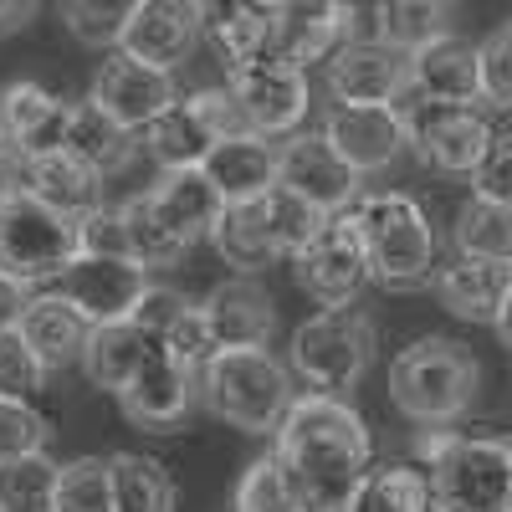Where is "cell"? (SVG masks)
<instances>
[{"label": "cell", "instance_id": "6da1fadb", "mask_svg": "<svg viewBox=\"0 0 512 512\" xmlns=\"http://www.w3.org/2000/svg\"><path fill=\"white\" fill-rule=\"evenodd\" d=\"M272 461L287 482V497L297 512H344L364 477L374 472V441L369 425L349 400L333 395H292Z\"/></svg>", "mask_w": 512, "mask_h": 512}, {"label": "cell", "instance_id": "7a4b0ae2", "mask_svg": "<svg viewBox=\"0 0 512 512\" xmlns=\"http://www.w3.org/2000/svg\"><path fill=\"white\" fill-rule=\"evenodd\" d=\"M415 456L431 487V512H512V441L456 436L451 425L420 431Z\"/></svg>", "mask_w": 512, "mask_h": 512}, {"label": "cell", "instance_id": "3957f363", "mask_svg": "<svg viewBox=\"0 0 512 512\" xmlns=\"http://www.w3.org/2000/svg\"><path fill=\"white\" fill-rule=\"evenodd\" d=\"M482 390V364L477 354L456 344V338H415L405 344L390 364V400L405 420L425 425V431H436V425H451L472 410Z\"/></svg>", "mask_w": 512, "mask_h": 512}, {"label": "cell", "instance_id": "277c9868", "mask_svg": "<svg viewBox=\"0 0 512 512\" xmlns=\"http://www.w3.org/2000/svg\"><path fill=\"white\" fill-rule=\"evenodd\" d=\"M200 400L205 410L236 425L246 436H267L282 425L292 405V369L267 354V349H241V354H216L200 369Z\"/></svg>", "mask_w": 512, "mask_h": 512}, {"label": "cell", "instance_id": "5b68a950", "mask_svg": "<svg viewBox=\"0 0 512 512\" xmlns=\"http://www.w3.org/2000/svg\"><path fill=\"white\" fill-rule=\"evenodd\" d=\"M354 226L369 256V277L384 287H420L436 267V226L431 216L400 190L364 195L354 210Z\"/></svg>", "mask_w": 512, "mask_h": 512}, {"label": "cell", "instance_id": "8992f818", "mask_svg": "<svg viewBox=\"0 0 512 512\" xmlns=\"http://www.w3.org/2000/svg\"><path fill=\"white\" fill-rule=\"evenodd\" d=\"M374 349H379V333H374V318L359 303L354 308H318L292 333V374L308 379L313 395L344 400L369 374Z\"/></svg>", "mask_w": 512, "mask_h": 512}, {"label": "cell", "instance_id": "52a82bcc", "mask_svg": "<svg viewBox=\"0 0 512 512\" xmlns=\"http://www.w3.org/2000/svg\"><path fill=\"white\" fill-rule=\"evenodd\" d=\"M77 262V226L57 210L16 195L0 205V277L16 287H47Z\"/></svg>", "mask_w": 512, "mask_h": 512}, {"label": "cell", "instance_id": "ba28073f", "mask_svg": "<svg viewBox=\"0 0 512 512\" xmlns=\"http://www.w3.org/2000/svg\"><path fill=\"white\" fill-rule=\"evenodd\" d=\"M395 113L405 123V139L415 144V154L431 169H441V175H477V164L497 144L492 123L477 108H436L415 88L395 98Z\"/></svg>", "mask_w": 512, "mask_h": 512}, {"label": "cell", "instance_id": "9c48e42d", "mask_svg": "<svg viewBox=\"0 0 512 512\" xmlns=\"http://www.w3.org/2000/svg\"><path fill=\"white\" fill-rule=\"evenodd\" d=\"M292 262H297L303 292L323 308H354L359 292L369 287V256H364V241H359V226L349 210L344 216H328V226Z\"/></svg>", "mask_w": 512, "mask_h": 512}, {"label": "cell", "instance_id": "30bf717a", "mask_svg": "<svg viewBox=\"0 0 512 512\" xmlns=\"http://www.w3.org/2000/svg\"><path fill=\"white\" fill-rule=\"evenodd\" d=\"M226 93L236 98L241 118L256 139L262 134H297V123L308 118V72H297L277 57H256L231 67Z\"/></svg>", "mask_w": 512, "mask_h": 512}, {"label": "cell", "instance_id": "8fae6325", "mask_svg": "<svg viewBox=\"0 0 512 512\" xmlns=\"http://www.w3.org/2000/svg\"><path fill=\"white\" fill-rule=\"evenodd\" d=\"M277 185L308 200L318 216H344L359 200V175L328 149L323 134H287L277 144Z\"/></svg>", "mask_w": 512, "mask_h": 512}, {"label": "cell", "instance_id": "7c38bea8", "mask_svg": "<svg viewBox=\"0 0 512 512\" xmlns=\"http://www.w3.org/2000/svg\"><path fill=\"white\" fill-rule=\"evenodd\" d=\"M98 113H108L118 128H128V134H144V128L169 113L180 103V88H175V72H154L134 57L113 52L98 77H93V98H88Z\"/></svg>", "mask_w": 512, "mask_h": 512}, {"label": "cell", "instance_id": "4fadbf2b", "mask_svg": "<svg viewBox=\"0 0 512 512\" xmlns=\"http://www.w3.org/2000/svg\"><path fill=\"white\" fill-rule=\"evenodd\" d=\"M144 272L134 262H103V256H77V262L57 277V297L88 323V328H103V323H128V313L139 308L144 297Z\"/></svg>", "mask_w": 512, "mask_h": 512}, {"label": "cell", "instance_id": "5bb4252c", "mask_svg": "<svg viewBox=\"0 0 512 512\" xmlns=\"http://www.w3.org/2000/svg\"><path fill=\"white\" fill-rule=\"evenodd\" d=\"M200 31H205V16L190 0H134L118 52L154 67V72H175L190 57Z\"/></svg>", "mask_w": 512, "mask_h": 512}, {"label": "cell", "instance_id": "9a60e30c", "mask_svg": "<svg viewBox=\"0 0 512 512\" xmlns=\"http://www.w3.org/2000/svg\"><path fill=\"white\" fill-rule=\"evenodd\" d=\"M216 354H241V349H267L277 333V303L272 292L256 277H226L210 287V297L200 303Z\"/></svg>", "mask_w": 512, "mask_h": 512}, {"label": "cell", "instance_id": "2e32d148", "mask_svg": "<svg viewBox=\"0 0 512 512\" xmlns=\"http://www.w3.org/2000/svg\"><path fill=\"white\" fill-rule=\"evenodd\" d=\"M323 139H328V149L344 159L359 180L390 169L410 149L405 123H400L395 108H338L333 103L328 118H323Z\"/></svg>", "mask_w": 512, "mask_h": 512}, {"label": "cell", "instance_id": "e0dca14e", "mask_svg": "<svg viewBox=\"0 0 512 512\" xmlns=\"http://www.w3.org/2000/svg\"><path fill=\"white\" fill-rule=\"evenodd\" d=\"M410 88V57L390 47H338L328 57V93L338 108H395V98Z\"/></svg>", "mask_w": 512, "mask_h": 512}, {"label": "cell", "instance_id": "ac0fdd59", "mask_svg": "<svg viewBox=\"0 0 512 512\" xmlns=\"http://www.w3.org/2000/svg\"><path fill=\"white\" fill-rule=\"evenodd\" d=\"M67 113H72V103L47 93L41 82H11V88L0 93V144H11L26 164L62 154Z\"/></svg>", "mask_w": 512, "mask_h": 512}, {"label": "cell", "instance_id": "d6986e66", "mask_svg": "<svg viewBox=\"0 0 512 512\" xmlns=\"http://www.w3.org/2000/svg\"><path fill=\"white\" fill-rule=\"evenodd\" d=\"M195 405V374L180 369L175 359H164L159 349L139 364V374L118 390V410L144 425V431H175Z\"/></svg>", "mask_w": 512, "mask_h": 512}, {"label": "cell", "instance_id": "ffe728a7", "mask_svg": "<svg viewBox=\"0 0 512 512\" xmlns=\"http://www.w3.org/2000/svg\"><path fill=\"white\" fill-rule=\"evenodd\" d=\"M410 88L436 103V108H472L482 103V77H477V47L461 36H441L431 47L410 57Z\"/></svg>", "mask_w": 512, "mask_h": 512}, {"label": "cell", "instance_id": "44dd1931", "mask_svg": "<svg viewBox=\"0 0 512 512\" xmlns=\"http://www.w3.org/2000/svg\"><path fill=\"white\" fill-rule=\"evenodd\" d=\"M200 175L216 185V195L226 205H251L277 185V149L267 139H256V134L221 139V144H210Z\"/></svg>", "mask_w": 512, "mask_h": 512}, {"label": "cell", "instance_id": "7402d4cb", "mask_svg": "<svg viewBox=\"0 0 512 512\" xmlns=\"http://www.w3.org/2000/svg\"><path fill=\"white\" fill-rule=\"evenodd\" d=\"M144 195L154 205V216L175 231L185 246L200 241V236H210V231L221 226V216H226V200L216 195V185H210L200 169H164L159 185L144 190Z\"/></svg>", "mask_w": 512, "mask_h": 512}, {"label": "cell", "instance_id": "603a6c76", "mask_svg": "<svg viewBox=\"0 0 512 512\" xmlns=\"http://www.w3.org/2000/svg\"><path fill=\"white\" fill-rule=\"evenodd\" d=\"M16 333L26 338V349L41 364V374H52V369L82 364V349H88L93 328L82 323L57 292H36L26 303V313H21V323H16Z\"/></svg>", "mask_w": 512, "mask_h": 512}, {"label": "cell", "instance_id": "cb8c5ba5", "mask_svg": "<svg viewBox=\"0 0 512 512\" xmlns=\"http://www.w3.org/2000/svg\"><path fill=\"white\" fill-rule=\"evenodd\" d=\"M338 47H344V6H277L267 57L308 72L313 62L333 57Z\"/></svg>", "mask_w": 512, "mask_h": 512}, {"label": "cell", "instance_id": "d4e9b609", "mask_svg": "<svg viewBox=\"0 0 512 512\" xmlns=\"http://www.w3.org/2000/svg\"><path fill=\"white\" fill-rule=\"evenodd\" d=\"M26 195L77 226V221H88L93 210H103V175L82 169L67 154H47V159L26 164Z\"/></svg>", "mask_w": 512, "mask_h": 512}, {"label": "cell", "instance_id": "484cf974", "mask_svg": "<svg viewBox=\"0 0 512 512\" xmlns=\"http://www.w3.org/2000/svg\"><path fill=\"white\" fill-rule=\"evenodd\" d=\"M62 154L77 159L82 169H93V175H118V169L134 164L139 154V134H128L118 128L108 113H98L93 103H72L67 113V139H62Z\"/></svg>", "mask_w": 512, "mask_h": 512}, {"label": "cell", "instance_id": "4316f807", "mask_svg": "<svg viewBox=\"0 0 512 512\" xmlns=\"http://www.w3.org/2000/svg\"><path fill=\"white\" fill-rule=\"evenodd\" d=\"M512 287V267H492V262H446L436 272V297L441 308L456 313L461 323H497V308Z\"/></svg>", "mask_w": 512, "mask_h": 512}, {"label": "cell", "instance_id": "83f0119b", "mask_svg": "<svg viewBox=\"0 0 512 512\" xmlns=\"http://www.w3.org/2000/svg\"><path fill=\"white\" fill-rule=\"evenodd\" d=\"M210 41L226 52V67L256 62L272 52V26H277V6H246V0H231V6H200Z\"/></svg>", "mask_w": 512, "mask_h": 512}, {"label": "cell", "instance_id": "f1b7e54d", "mask_svg": "<svg viewBox=\"0 0 512 512\" xmlns=\"http://www.w3.org/2000/svg\"><path fill=\"white\" fill-rule=\"evenodd\" d=\"M154 354V344L134 328V323H103L88 333V349H82V374H88L98 390H123L128 379L139 374V364Z\"/></svg>", "mask_w": 512, "mask_h": 512}, {"label": "cell", "instance_id": "f546056e", "mask_svg": "<svg viewBox=\"0 0 512 512\" xmlns=\"http://www.w3.org/2000/svg\"><path fill=\"white\" fill-rule=\"evenodd\" d=\"M441 36H456V6H441V0H390V6H379V47L415 57Z\"/></svg>", "mask_w": 512, "mask_h": 512}, {"label": "cell", "instance_id": "4dcf8cb0", "mask_svg": "<svg viewBox=\"0 0 512 512\" xmlns=\"http://www.w3.org/2000/svg\"><path fill=\"white\" fill-rule=\"evenodd\" d=\"M210 246H216L241 277H256L262 267H272V262H277V246H272V231H267L262 200H251V205H226L221 226L210 231Z\"/></svg>", "mask_w": 512, "mask_h": 512}, {"label": "cell", "instance_id": "1f68e13d", "mask_svg": "<svg viewBox=\"0 0 512 512\" xmlns=\"http://www.w3.org/2000/svg\"><path fill=\"white\" fill-rule=\"evenodd\" d=\"M108 487H113V512H175V482L154 456L139 451L108 456Z\"/></svg>", "mask_w": 512, "mask_h": 512}, {"label": "cell", "instance_id": "d6a6232c", "mask_svg": "<svg viewBox=\"0 0 512 512\" xmlns=\"http://www.w3.org/2000/svg\"><path fill=\"white\" fill-rule=\"evenodd\" d=\"M113 210H118V221H123V231H128V256H134L139 272H159V267H180V262H185L190 246L154 216L149 195H134V200H123V205H113Z\"/></svg>", "mask_w": 512, "mask_h": 512}, {"label": "cell", "instance_id": "836d02e7", "mask_svg": "<svg viewBox=\"0 0 512 512\" xmlns=\"http://www.w3.org/2000/svg\"><path fill=\"white\" fill-rule=\"evenodd\" d=\"M139 144L159 159V169H200L205 164V154H210V139L205 128H200V118L185 108V98L169 108V113H159L144 134H139Z\"/></svg>", "mask_w": 512, "mask_h": 512}, {"label": "cell", "instance_id": "e575fe53", "mask_svg": "<svg viewBox=\"0 0 512 512\" xmlns=\"http://www.w3.org/2000/svg\"><path fill=\"white\" fill-rule=\"evenodd\" d=\"M451 241H456V251L466 256V262L512 267V210L487 205V200H466Z\"/></svg>", "mask_w": 512, "mask_h": 512}, {"label": "cell", "instance_id": "d590c367", "mask_svg": "<svg viewBox=\"0 0 512 512\" xmlns=\"http://www.w3.org/2000/svg\"><path fill=\"white\" fill-rule=\"evenodd\" d=\"M344 512H431V487L420 466H379Z\"/></svg>", "mask_w": 512, "mask_h": 512}, {"label": "cell", "instance_id": "8d00e7d4", "mask_svg": "<svg viewBox=\"0 0 512 512\" xmlns=\"http://www.w3.org/2000/svg\"><path fill=\"white\" fill-rule=\"evenodd\" d=\"M52 492H57V461L47 451L0 466V512H52Z\"/></svg>", "mask_w": 512, "mask_h": 512}, {"label": "cell", "instance_id": "74e56055", "mask_svg": "<svg viewBox=\"0 0 512 512\" xmlns=\"http://www.w3.org/2000/svg\"><path fill=\"white\" fill-rule=\"evenodd\" d=\"M52 512H113V487H108V461L82 456L57 466V492Z\"/></svg>", "mask_w": 512, "mask_h": 512}, {"label": "cell", "instance_id": "f35d334b", "mask_svg": "<svg viewBox=\"0 0 512 512\" xmlns=\"http://www.w3.org/2000/svg\"><path fill=\"white\" fill-rule=\"evenodd\" d=\"M262 210H267V231H272L277 256H297V251H303V246L328 226V216H318L308 200L287 195L282 185H272V190L262 195Z\"/></svg>", "mask_w": 512, "mask_h": 512}, {"label": "cell", "instance_id": "ab89813d", "mask_svg": "<svg viewBox=\"0 0 512 512\" xmlns=\"http://www.w3.org/2000/svg\"><path fill=\"white\" fill-rule=\"evenodd\" d=\"M57 16L67 21V31L82 41V47H113V52H118L123 26H128L123 0H67Z\"/></svg>", "mask_w": 512, "mask_h": 512}, {"label": "cell", "instance_id": "60d3db41", "mask_svg": "<svg viewBox=\"0 0 512 512\" xmlns=\"http://www.w3.org/2000/svg\"><path fill=\"white\" fill-rule=\"evenodd\" d=\"M47 441H52L47 415L31 410L26 400H0V466L41 456V451H47Z\"/></svg>", "mask_w": 512, "mask_h": 512}, {"label": "cell", "instance_id": "b9f144b4", "mask_svg": "<svg viewBox=\"0 0 512 512\" xmlns=\"http://www.w3.org/2000/svg\"><path fill=\"white\" fill-rule=\"evenodd\" d=\"M159 354L175 359V364L190 369V374H200L210 359H216V338H210V323H205L200 303H190V308L175 318V328L159 338Z\"/></svg>", "mask_w": 512, "mask_h": 512}, {"label": "cell", "instance_id": "7bdbcfd3", "mask_svg": "<svg viewBox=\"0 0 512 512\" xmlns=\"http://www.w3.org/2000/svg\"><path fill=\"white\" fill-rule=\"evenodd\" d=\"M477 77H482V103L512 113V26H497L477 47Z\"/></svg>", "mask_w": 512, "mask_h": 512}, {"label": "cell", "instance_id": "ee69618b", "mask_svg": "<svg viewBox=\"0 0 512 512\" xmlns=\"http://www.w3.org/2000/svg\"><path fill=\"white\" fill-rule=\"evenodd\" d=\"M47 384V374H41V364L31 359V349H26V338L16 333V328H6L0 333V400H26L31 405V395Z\"/></svg>", "mask_w": 512, "mask_h": 512}, {"label": "cell", "instance_id": "f6af8a7d", "mask_svg": "<svg viewBox=\"0 0 512 512\" xmlns=\"http://www.w3.org/2000/svg\"><path fill=\"white\" fill-rule=\"evenodd\" d=\"M236 512H292V497H287V482L277 472V461L262 456V461H251L241 482H236Z\"/></svg>", "mask_w": 512, "mask_h": 512}, {"label": "cell", "instance_id": "bcb514c9", "mask_svg": "<svg viewBox=\"0 0 512 512\" xmlns=\"http://www.w3.org/2000/svg\"><path fill=\"white\" fill-rule=\"evenodd\" d=\"M77 256H103V262H134L128 256V231L118 221V210H93L88 221H77Z\"/></svg>", "mask_w": 512, "mask_h": 512}, {"label": "cell", "instance_id": "7dc6e473", "mask_svg": "<svg viewBox=\"0 0 512 512\" xmlns=\"http://www.w3.org/2000/svg\"><path fill=\"white\" fill-rule=\"evenodd\" d=\"M185 108L200 118V128L210 139H241V134H251L246 128V118H241V108H236V98L226 93V88H200L195 98H185Z\"/></svg>", "mask_w": 512, "mask_h": 512}, {"label": "cell", "instance_id": "c3c4849f", "mask_svg": "<svg viewBox=\"0 0 512 512\" xmlns=\"http://www.w3.org/2000/svg\"><path fill=\"white\" fill-rule=\"evenodd\" d=\"M190 308V297L185 292H175V287H144V297H139V308L128 313V323H134L149 344L159 349V338L175 328V318Z\"/></svg>", "mask_w": 512, "mask_h": 512}, {"label": "cell", "instance_id": "681fc988", "mask_svg": "<svg viewBox=\"0 0 512 512\" xmlns=\"http://www.w3.org/2000/svg\"><path fill=\"white\" fill-rule=\"evenodd\" d=\"M472 190H477L472 200L512 210V139H497L487 149V159L477 164V175H472Z\"/></svg>", "mask_w": 512, "mask_h": 512}, {"label": "cell", "instance_id": "f907efd6", "mask_svg": "<svg viewBox=\"0 0 512 512\" xmlns=\"http://www.w3.org/2000/svg\"><path fill=\"white\" fill-rule=\"evenodd\" d=\"M16 195H26V159L11 144H0V205Z\"/></svg>", "mask_w": 512, "mask_h": 512}, {"label": "cell", "instance_id": "816d5d0a", "mask_svg": "<svg viewBox=\"0 0 512 512\" xmlns=\"http://www.w3.org/2000/svg\"><path fill=\"white\" fill-rule=\"evenodd\" d=\"M26 303H31V292H26V287H16V282H6V277H0V333H6V328H16V323H21Z\"/></svg>", "mask_w": 512, "mask_h": 512}, {"label": "cell", "instance_id": "f5cc1de1", "mask_svg": "<svg viewBox=\"0 0 512 512\" xmlns=\"http://www.w3.org/2000/svg\"><path fill=\"white\" fill-rule=\"evenodd\" d=\"M36 21V6L31 0H11V6H0V36H16Z\"/></svg>", "mask_w": 512, "mask_h": 512}, {"label": "cell", "instance_id": "db71d44e", "mask_svg": "<svg viewBox=\"0 0 512 512\" xmlns=\"http://www.w3.org/2000/svg\"><path fill=\"white\" fill-rule=\"evenodd\" d=\"M497 338H502V349L512 354V287H507V297H502V308H497Z\"/></svg>", "mask_w": 512, "mask_h": 512}, {"label": "cell", "instance_id": "11a10c76", "mask_svg": "<svg viewBox=\"0 0 512 512\" xmlns=\"http://www.w3.org/2000/svg\"><path fill=\"white\" fill-rule=\"evenodd\" d=\"M507 26H512V21H507Z\"/></svg>", "mask_w": 512, "mask_h": 512}, {"label": "cell", "instance_id": "9f6ffc18", "mask_svg": "<svg viewBox=\"0 0 512 512\" xmlns=\"http://www.w3.org/2000/svg\"><path fill=\"white\" fill-rule=\"evenodd\" d=\"M292 512H297V507H292Z\"/></svg>", "mask_w": 512, "mask_h": 512}]
</instances>
